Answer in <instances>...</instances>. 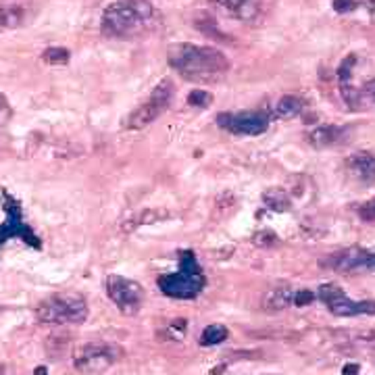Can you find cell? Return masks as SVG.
<instances>
[{
  "instance_id": "obj_33",
  "label": "cell",
  "mask_w": 375,
  "mask_h": 375,
  "mask_svg": "<svg viewBox=\"0 0 375 375\" xmlns=\"http://www.w3.org/2000/svg\"><path fill=\"white\" fill-rule=\"evenodd\" d=\"M36 375H46V369H44V367H38V369H36Z\"/></svg>"
},
{
  "instance_id": "obj_32",
  "label": "cell",
  "mask_w": 375,
  "mask_h": 375,
  "mask_svg": "<svg viewBox=\"0 0 375 375\" xmlns=\"http://www.w3.org/2000/svg\"><path fill=\"white\" fill-rule=\"evenodd\" d=\"M369 269H375V252H371L369 256Z\"/></svg>"
},
{
  "instance_id": "obj_17",
  "label": "cell",
  "mask_w": 375,
  "mask_h": 375,
  "mask_svg": "<svg viewBox=\"0 0 375 375\" xmlns=\"http://www.w3.org/2000/svg\"><path fill=\"white\" fill-rule=\"evenodd\" d=\"M263 202H265L267 209H273V211H279V213L290 211V198L284 194V190H277V188L265 192L263 194Z\"/></svg>"
},
{
  "instance_id": "obj_12",
  "label": "cell",
  "mask_w": 375,
  "mask_h": 375,
  "mask_svg": "<svg viewBox=\"0 0 375 375\" xmlns=\"http://www.w3.org/2000/svg\"><path fill=\"white\" fill-rule=\"evenodd\" d=\"M292 300H294V290L288 286H277L263 294L261 304L265 311H284L292 304Z\"/></svg>"
},
{
  "instance_id": "obj_25",
  "label": "cell",
  "mask_w": 375,
  "mask_h": 375,
  "mask_svg": "<svg viewBox=\"0 0 375 375\" xmlns=\"http://www.w3.org/2000/svg\"><path fill=\"white\" fill-rule=\"evenodd\" d=\"M360 90V98H363V105L365 103H375V78L373 80H369L363 88H358Z\"/></svg>"
},
{
  "instance_id": "obj_34",
  "label": "cell",
  "mask_w": 375,
  "mask_h": 375,
  "mask_svg": "<svg viewBox=\"0 0 375 375\" xmlns=\"http://www.w3.org/2000/svg\"><path fill=\"white\" fill-rule=\"evenodd\" d=\"M0 313H3V308H0Z\"/></svg>"
},
{
  "instance_id": "obj_13",
  "label": "cell",
  "mask_w": 375,
  "mask_h": 375,
  "mask_svg": "<svg viewBox=\"0 0 375 375\" xmlns=\"http://www.w3.org/2000/svg\"><path fill=\"white\" fill-rule=\"evenodd\" d=\"M302 109H304V103L300 101V98H296V96H281L277 103H275V107H273V117L275 119H294V117H298L300 113H302Z\"/></svg>"
},
{
  "instance_id": "obj_7",
  "label": "cell",
  "mask_w": 375,
  "mask_h": 375,
  "mask_svg": "<svg viewBox=\"0 0 375 375\" xmlns=\"http://www.w3.org/2000/svg\"><path fill=\"white\" fill-rule=\"evenodd\" d=\"M107 294L123 315H136L144 300V290L140 288V284L123 275L107 277Z\"/></svg>"
},
{
  "instance_id": "obj_20",
  "label": "cell",
  "mask_w": 375,
  "mask_h": 375,
  "mask_svg": "<svg viewBox=\"0 0 375 375\" xmlns=\"http://www.w3.org/2000/svg\"><path fill=\"white\" fill-rule=\"evenodd\" d=\"M42 59H44V63H49V65H65V63H69V59H71V55H69V51L67 49H46L44 53H42Z\"/></svg>"
},
{
  "instance_id": "obj_18",
  "label": "cell",
  "mask_w": 375,
  "mask_h": 375,
  "mask_svg": "<svg viewBox=\"0 0 375 375\" xmlns=\"http://www.w3.org/2000/svg\"><path fill=\"white\" fill-rule=\"evenodd\" d=\"M225 338H227V327L221 323H213V325L204 327V331L200 335V344L202 346H215V344H221Z\"/></svg>"
},
{
  "instance_id": "obj_24",
  "label": "cell",
  "mask_w": 375,
  "mask_h": 375,
  "mask_svg": "<svg viewBox=\"0 0 375 375\" xmlns=\"http://www.w3.org/2000/svg\"><path fill=\"white\" fill-rule=\"evenodd\" d=\"M315 292H311V290H300V292H296L294 294V300H292V304H296V306H306V304H311L313 300H315Z\"/></svg>"
},
{
  "instance_id": "obj_31",
  "label": "cell",
  "mask_w": 375,
  "mask_h": 375,
  "mask_svg": "<svg viewBox=\"0 0 375 375\" xmlns=\"http://www.w3.org/2000/svg\"><path fill=\"white\" fill-rule=\"evenodd\" d=\"M356 373H358V365H356V363L346 365V367H344V371H342V375H356Z\"/></svg>"
},
{
  "instance_id": "obj_8",
  "label": "cell",
  "mask_w": 375,
  "mask_h": 375,
  "mask_svg": "<svg viewBox=\"0 0 375 375\" xmlns=\"http://www.w3.org/2000/svg\"><path fill=\"white\" fill-rule=\"evenodd\" d=\"M217 123L234 136H261L269 128V115L263 111L223 113Z\"/></svg>"
},
{
  "instance_id": "obj_26",
  "label": "cell",
  "mask_w": 375,
  "mask_h": 375,
  "mask_svg": "<svg viewBox=\"0 0 375 375\" xmlns=\"http://www.w3.org/2000/svg\"><path fill=\"white\" fill-rule=\"evenodd\" d=\"M254 244H259V246H271V244H275L277 242V236L273 234V232H259V234H254Z\"/></svg>"
},
{
  "instance_id": "obj_2",
  "label": "cell",
  "mask_w": 375,
  "mask_h": 375,
  "mask_svg": "<svg viewBox=\"0 0 375 375\" xmlns=\"http://www.w3.org/2000/svg\"><path fill=\"white\" fill-rule=\"evenodd\" d=\"M159 24L161 15L148 0H115L103 13V26L113 36H138Z\"/></svg>"
},
{
  "instance_id": "obj_21",
  "label": "cell",
  "mask_w": 375,
  "mask_h": 375,
  "mask_svg": "<svg viewBox=\"0 0 375 375\" xmlns=\"http://www.w3.org/2000/svg\"><path fill=\"white\" fill-rule=\"evenodd\" d=\"M317 296H319L325 304H329V302H333V300H338V298H342V296H346V294H344V290H342L340 286H335V284H323V286L319 288Z\"/></svg>"
},
{
  "instance_id": "obj_16",
  "label": "cell",
  "mask_w": 375,
  "mask_h": 375,
  "mask_svg": "<svg viewBox=\"0 0 375 375\" xmlns=\"http://www.w3.org/2000/svg\"><path fill=\"white\" fill-rule=\"evenodd\" d=\"M26 21V11L21 7H0V32L19 28Z\"/></svg>"
},
{
  "instance_id": "obj_4",
  "label": "cell",
  "mask_w": 375,
  "mask_h": 375,
  "mask_svg": "<svg viewBox=\"0 0 375 375\" xmlns=\"http://www.w3.org/2000/svg\"><path fill=\"white\" fill-rule=\"evenodd\" d=\"M163 294L171 298H194L204 288V275L196 265L192 252H182V269L171 275H163L159 279Z\"/></svg>"
},
{
  "instance_id": "obj_5",
  "label": "cell",
  "mask_w": 375,
  "mask_h": 375,
  "mask_svg": "<svg viewBox=\"0 0 375 375\" xmlns=\"http://www.w3.org/2000/svg\"><path fill=\"white\" fill-rule=\"evenodd\" d=\"M173 92H175L173 82L167 80V78L161 80V82L155 86V90L148 94V98L142 101L140 107H136V109L125 117V128H128V130H144V128H148L150 123H155V121L167 111V107L171 105Z\"/></svg>"
},
{
  "instance_id": "obj_11",
  "label": "cell",
  "mask_w": 375,
  "mask_h": 375,
  "mask_svg": "<svg viewBox=\"0 0 375 375\" xmlns=\"http://www.w3.org/2000/svg\"><path fill=\"white\" fill-rule=\"evenodd\" d=\"M327 308L338 317H354V315H375V300H350L346 296L327 304Z\"/></svg>"
},
{
  "instance_id": "obj_27",
  "label": "cell",
  "mask_w": 375,
  "mask_h": 375,
  "mask_svg": "<svg viewBox=\"0 0 375 375\" xmlns=\"http://www.w3.org/2000/svg\"><path fill=\"white\" fill-rule=\"evenodd\" d=\"M11 115H13V111H11V105H9L7 96L0 94V125H5L11 119Z\"/></svg>"
},
{
  "instance_id": "obj_10",
  "label": "cell",
  "mask_w": 375,
  "mask_h": 375,
  "mask_svg": "<svg viewBox=\"0 0 375 375\" xmlns=\"http://www.w3.org/2000/svg\"><path fill=\"white\" fill-rule=\"evenodd\" d=\"M369 256L371 252H363V250H344V252H335L331 254L325 265L335 269V271H354V269H369Z\"/></svg>"
},
{
  "instance_id": "obj_15",
  "label": "cell",
  "mask_w": 375,
  "mask_h": 375,
  "mask_svg": "<svg viewBox=\"0 0 375 375\" xmlns=\"http://www.w3.org/2000/svg\"><path fill=\"white\" fill-rule=\"evenodd\" d=\"M165 217H169V213H167V211H161V209L142 211V213H140V215H136L132 221H125V223L121 225V229H123L125 234H132V232H136L138 227H142V225H148V223L163 221Z\"/></svg>"
},
{
  "instance_id": "obj_9",
  "label": "cell",
  "mask_w": 375,
  "mask_h": 375,
  "mask_svg": "<svg viewBox=\"0 0 375 375\" xmlns=\"http://www.w3.org/2000/svg\"><path fill=\"white\" fill-rule=\"evenodd\" d=\"M346 171L354 182L369 186L375 182V157L371 152H354L346 159Z\"/></svg>"
},
{
  "instance_id": "obj_1",
  "label": "cell",
  "mask_w": 375,
  "mask_h": 375,
  "mask_svg": "<svg viewBox=\"0 0 375 375\" xmlns=\"http://www.w3.org/2000/svg\"><path fill=\"white\" fill-rule=\"evenodd\" d=\"M167 61L184 80L194 84H219L229 71V61L221 51L188 42L173 44L167 51Z\"/></svg>"
},
{
  "instance_id": "obj_23",
  "label": "cell",
  "mask_w": 375,
  "mask_h": 375,
  "mask_svg": "<svg viewBox=\"0 0 375 375\" xmlns=\"http://www.w3.org/2000/svg\"><path fill=\"white\" fill-rule=\"evenodd\" d=\"M354 57H348V59H344V63L340 65V69H338V78H340V84L342 82H350V73H352V67H354Z\"/></svg>"
},
{
  "instance_id": "obj_22",
  "label": "cell",
  "mask_w": 375,
  "mask_h": 375,
  "mask_svg": "<svg viewBox=\"0 0 375 375\" xmlns=\"http://www.w3.org/2000/svg\"><path fill=\"white\" fill-rule=\"evenodd\" d=\"M211 3L236 15V13H238V11H242L248 3H252V0H211Z\"/></svg>"
},
{
  "instance_id": "obj_28",
  "label": "cell",
  "mask_w": 375,
  "mask_h": 375,
  "mask_svg": "<svg viewBox=\"0 0 375 375\" xmlns=\"http://www.w3.org/2000/svg\"><path fill=\"white\" fill-rule=\"evenodd\" d=\"M358 215H360L363 221H375V198L369 200V202H365V204L358 209Z\"/></svg>"
},
{
  "instance_id": "obj_6",
  "label": "cell",
  "mask_w": 375,
  "mask_h": 375,
  "mask_svg": "<svg viewBox=\"0 0 375 375\" xmlns=\"http://www.w3.org/2000/svg\"><path fill=\"white\" fill-rule=\"evenodd\" d=\"M123 350L119 346L113 344H105V342H94V344H86L76 352V367L80 371L86 373H101L105 369H109L111 365H115L121 358Z\"/></svg>"
},
{
  "instance_id": "obj_3",
  "label": "cell",
  "mask_w": 375,
  "mask_h": 375,
  "mask_svg": "<svg viewBox=\"0 0 375 375\" xmlns=\"http://www.w3.org/2000/svg\"><path fill=\"white\" fill-rule=\"evenodd\" d=\"M42 323H84L88 319V304L78 294H55L42 300L36 308Z\"/></svg>"
},
{
  "instance_id": "obj_29",
  "label": "cell",
  "mask_w": 375,
  "mask_h": 375,
  "mask_svg": "<svg viewBox=\"0 0 375 375\" xmlns=\"http://www.w3.org/2000/svg\"><path fill=\"white\" fill-rule=\"evenodd\" d=\"M331 5H333V11L338 13H350L356 7V0H333Z\"/></svg>"
},
{
  "instance_id": "obj_19",
  "label": "cell",
  "mask_w": 375,
  "mask_h": 375,
  "mask_svg": "<svg viewBox=\"0 0 375 375\" xmlns=\"http://www.w3.org/2000/svg\"><path fill=\"white\" fill-rule=\"evenodd\" d=\"M188 105L194 109H209L213 105V94L202 88H196L188 94Z\"/></svg>"
},
{
  "instance_id": "obj_14",
  "label": "cell",
  "mask_w": 375,
  "mask_h": 375,
  "mask_svg": "<svg viewBox=\"0 0 375 375\" xmlns=\"http://www.w3.org/2000/svg\"><path fill=\"white\" fill-rule=\"evenodd\" d=\"M338 138H340V130H338V128H331V125H319V128H315V130H311V132L306 134L308 144L315 146V148L331 146V144L338 142Z\"/></svg>"
},
{
  "instance_id": "obj_30",
  "label": "cell",
  "mask_w": 375,
  "mask_h": 375,
  "mask_svg": "<svg viewBox=\"0 0 375 375\" xmlns=\"http://www.w3.org/2000/svg\"><path fill=\"white\" fill-rule=\"evenodd\" d=\"M363 5H365V9H367L369 17L375 21V0H363Z\"/></svg>"
}]
</instances>
